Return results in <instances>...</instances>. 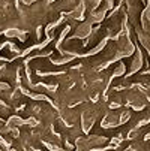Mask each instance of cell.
Returning a JSON list of instances; mask_svg holds the SVG:
<instances>
[{
	"label": "cell",
	"instance_id": "cell-3",
	"mask_svg": "<svg viewBox=\"0 0 150 151\" xmlns=\"http://www.w3.org/2000/svg\"><path fill=\"white\" fill-rule=\"evenodd\" d=\"M123 73H125V64L120 63V64H119V68L114 70V76H120V75H123Z\"/></svg>",
	"mask_w": 150,
	"mask_h": 151
},
{
	"label": "cell",
	"instance_id": "cell-1",
	"mask_svg": "<svg viewBox=\"0 0 150 151\" xmlns=\"http://www.w3.org/2000/svg\"><path fill=\"white\" fill-rule=\"evenodd\" d=\"M89 30H90V26H89V24H83L81 27H78L75 36H77V37H84V36L89 35Z\"/></svg>",
	"mask_w": 150,
	"mask_h": 151
},
{
	"label": "cell",
	"instance_id": "cell-2",
	"mask_svg": "<svg viewBox=\"0 0 150 151\" xmlns=\"http://www.w3.org/2000/svg\"><path fill=\"white\" fill-rule=\"evenodd\" d=\"M26 121L21 118V117H17V115H12V117H9V120H8V124L11 126V124H14V126H23Z\"/></svg>",
	"mask_w": 150,
	"mask_h": 151
},
{
	"label": "cell",
	"instance_id": "cell-4",
	"mask_svg": "<svg viewBox=\"0 0 150 151\" xmlns=\"http://www.w3.org/2000/svg\"><path fill=\"white\" fill-rule=\"evenodd\" d=\"M5 90H9V85H8V84H3V82H0V93L5 91Z\"/></svg>",
	"mask_w": 150,
	"mask_h": 151
}]
</instances>
